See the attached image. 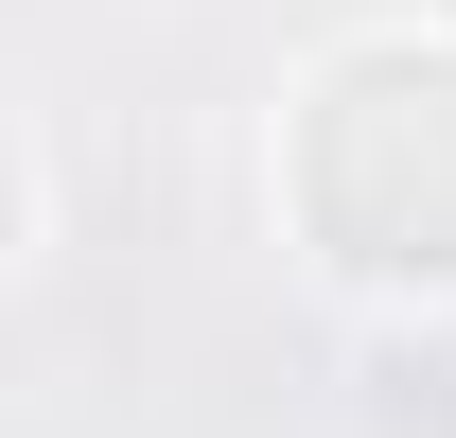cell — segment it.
<instances>
[{
    "label": "cell",
    "mask_w": 456,
    "mask_h": 438,
    "mask_svg": "<svg viewBox=\"0 0 456 438\" xmlns=\"http://www.w3.org/2000/svg\"><path fill=\"white\" fill-rule=\"evenodd\" d=\"M281 211H298V264L316 280L387 298V316H456V36L439 18L351 36V53L298 70Z\"/></svg>",
    "instance_id": "obj_1"
},
{
    "label": "cell",
    "mask_w": 456,
    "mask_h": 438,
    "mask_svg": "<svg viewBox=\"0 0 456 438\" xmlns=\"http://www.w3.org/2000/svg\"><path fill=\"white\" fill-rule=\"evenodd\" d=\"M36 228H53V193H36V141L0 123V298L36 280Z\"/></svg>",
    "instance_id": "obj_2"
},
{
    "label": "cell",
    "mask_w": 456,
    "mask_h": 438,
    "mask_svg": "<svg viewBox=\"0 0 456 438\" xmlns=\"http://www.w3.org/2000/svg\"><path fill=\"white\" fill-rule=\"evenodd\" d=\"M421 18H439V36H456V0H421Z\"/></svg>",
    "instance_id": "obj_3"
}]
</instances>
